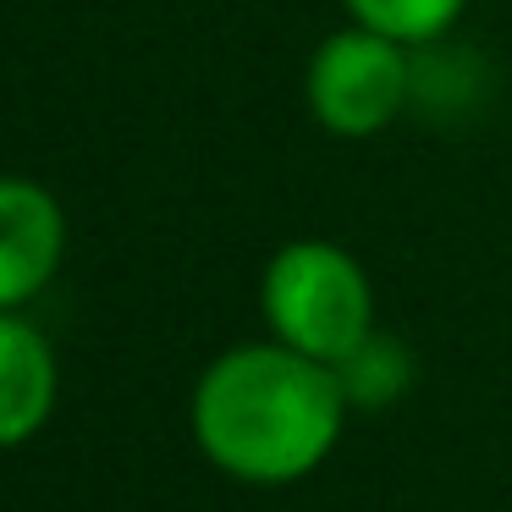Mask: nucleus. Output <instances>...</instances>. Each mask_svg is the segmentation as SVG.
<instances>
[{
	"mask_svg": "<svg viewBox=\"0 0 512 512\" xmlns=\"http://www.w3.org/2000/svg\"><path fill=\"white\" fill-rule=\"evenodd\" d=\"M347 397L331 364L287 342L221 353L193 386V441L243 485H292L331 457Z\"/></svg>",
	"mask_w": 512,
	"mask_h": 512,
	"instance_id": "nucleus-1",
	"label": "nucleus"
},
{
	"mask_svg": "<svg viewBox=\"0 0 512 512\" xmlns=\"http://www.w3.org/2000/svg\"><path fill=\"white\" fill-rule=\"evenodd\" d=\"M259 309L276 342L342 364L369 331H375V292L369 276L347 248L336 243H287L265 265L259 281Z\"/></svg>",
	"mask_w": 512,
	"mask_h": 512,
	"instance_id": "nucleus-2",
	"label": "nucleus"
},
{
	"mask_svg": "<svg viewBox=\"0 0 512 512\" xmlns=\"http://www.w3.org/2000/svg\"><path fill=\"white\" fill-rule=\"evenodd\" d=\"M413 67L397 39L347 28L325 39L309 61V111L342 138H369L408 105Z\"/></svg>",
	"mask_w": 512,
	"mask_h": 512,
	"instance_id": "nucleus-3",
	"label": "nucleus"
},
{
	"mask_svg": "<svg viewBox=\"0 0 512 512\" xmlns=\"http://www.w3.org/2000/svg\"><path fill=\"white\" fill-rule=\"evenodd\" d=\"M67 254V215L39 182L0 177V314L50 287Z\"/></svg>",
	"mask_w": 512,
	"mask_h": 512,
	"instance_id": "nucleus-4",
	"label": "nucleus"
},
{
	"mask_svg": "<svg viewBox=\"0 0 512 512\" xmlns=\"http://www.w3.org/2000/svg\"><path fill=\"white\" fill-rule=\"evenodd\" d=\"M56 408V353L23 320L0 314V452L34 441Z\"/></svg>",
	"mask_w": 512,
	"mask_h": 512,
	"instance_id": "nucleus-5",
	"label": "nucleus"
},
{
	"mask_svg": "<svg viewBox=\"0 0 512 512\" xmlns=\"http://www.w3.org/2000/svg\"><path fill=\"white\" fill-rule=\"evenodd\" d=\"M336 380H342L347 408H353V402H358V408H386V402L402 397V386L413 380V358L402 353L391 336L369 331L364 342L336 364Z\"/></svg>",
	"mask_w": 512,
	"mask_h": 512,
	"instance_id": "nucleus-6",
	"label": "nucleus"
},
{
	"mask_svg": "<svg viewBox=\"0 0 512 512\" xmlns=\"http://www.w3.org/2000/svg\"><path fill=\"white\" fill-rule=\"evenodd\" d=\"M347 12L369 34H386L397 45H424L457 23L463 0H347Z\"/></svg>",
	"mask_w": 512,
	"mask_h": 512,
	"instance_id": "nucleus-7",
	"label": "nucleus"
}]
</instances>
